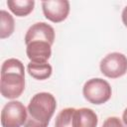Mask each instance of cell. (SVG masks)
<instances>
[{
  "label": "cell",
  "mask_w": 127,
  "mask_h": 127,
  "mask_svg": "<svg viewBox=\"0 0 127 127\" xmlns=\"http://www.w3.org/2000/svg\"><path fill=\"white\" fill-rule=\"evenodd\" d=\"M75 108L66 107L62 109L56 116L55 127H73V115Z\"/></svg>",
  "instance_id": "cell-13"
},
{
  "label": "cell",
  "mask_w": 127,
  "mask_h": 127,
  "mask_svg": "<svg viewBox=\"0 0 127 127\" xmlns=\"http://www.w3.org/2000/svg\"><path fill=\"white\" fill-rule=\"evenodd\" d=\"M28 117L27 107L19 100H10L1 110L2 127H22Z\"/></svg>",
  "instance_id": "cell-5"
},
{
  "label": "cell",
  "mask_w": 127,
  "mask_h": 127,
  "mask_svg": "<svg viewBox=\"0 0 127 127\" xmlns=\"http://www.w3.org/2000/svg\"><path fill=\"white\" fill-rule=\"evenodd\" d=\"M25 66L15 58L5 60L1 65L0 92L4 98L15 100L25 90Z\"/></svg>",
  "instance_id": "cell-1"
},
{
  "label": "cell",
  "mask_w": 127,
  "mask_h": 127,
  "mask_svg": "<svg viewBox=\"0 0 127 127\" xmlns=\"http://www.w3.org/2000/svg\"><path fill=\"white\" fill-rule=\"evenodd\" d=\"M82 95L89 103L101 105L111 98L112 88L107 80L100 77H93L84 82L82 86Z\"/></svg>",
  "instance_id": "cell-3"
},
{
  "label": "cell",
  "mask_w": 127,
  "mask_h": 127,
  "mask_svg": "<svg viewBox=\"0 0 127 127\" xmlns=\"http://www.w3.org/2000/svg\"><path fill=\"white\" fill-rule=\"evenodd\" d=\"M27 71L30 76L37 80H45L51 77L53 73V67L50 64H37V63H29L27 64Z\"/></svg>",
  "instance_id": "cell-11"
},
{
  "label": "cell",
  "mask_w": 127,
  "mask_h": 127,
  "mask_svg": "<svg viewBox=\"0 0 127 127\" xmlns=\"http://www.w3.org/2000/svg\"><path fill=\"white\" fill-rule=\"evenodd\" d=\"M6 4L8 9L17 17H26L35 8L34 0H8Z\"/></svg>",
  "instance_id": "cell-10"
},
{
  "label": "cell",
  "mask_w": 127,
  "mask_h": 127,
  "mask_svg": "<svg viewBox=\"0 0 127 127\" xmlns=\"http://www.w3.org/2000/svg\"><path fill=\"white\" fill-rule=\"evenodd\" d=\"M57 109L56 97L50 92H38L27 106L28 117L24 127H48Z\"/></svg>",
  "instance_id": "cell-2"
},
{
  "label": "cell",
  "mask_w": 127,
  "mask_h": 127,
  "mask_svg": "<svg viewBox=\"0 0 127 127\" xmlns=\"http://www.w3.org/2000/svg\"><path fill=\"white\" fill-rule=\"evenodd\" d=\"M41 5L45 18L56 24L64 22L70 11V4L66 0H47L42 1Z\"/></svg>",
  "instance_id": "cell-6"
},
{
  "label": "cell",
  "mask_w": 127,
  "mask_h": 127,
  "mask_svg": "<svg viewBox=\"0 0 127 127\" xmlns=\"http://www.w3.org/2000/svg\"><path fill=\"white\" fill-rule=\"evenodd\" d=\"M26 55L31 63H48L52 56V45L46 41H33L26 45Z\"/></svg>",
  "instance_id": "cell-8"
},
{
  "label": "cell",
  "mask_w": 127,
  "mask_h": 127,
  "mask_svg": "<svg viewBox=\"0 0 127 127\" xmlns=\"http://www.w3.org/2000/svg\"><path fill=\"white\" fill-rule=\"evenodd\" d=\"M56 32L55 29L46 22H37L30 26L24 38L25 45L33 41H46L52 46L55 42Z\"/></svg>",
  "instance_id": "cell-7"
},
{
  "label": "cell",
  "mask_w": 127,
  "mask_h": 127,
  "mask_svg": "<svg viewBox=\"0 0 127 127\" xmlns=\"http://www.w3.org/2000/svg\"><path fill=\"white\" fill-rule=\"evenodd\" d=\"M99 69L108 78H119L127 73V57L119 52L109 53L100 61Z\"/></svg>",
  "instance_id": "cell-4"
},
{
  "label": "cell",
  "mask_w": 127,
  "mask_h": 127,
  "mask_svg": "<svg viewBox=\"0 0 127 127\" xmlns=\"http://www.w3.org/2000/svg\"><path fill=\"white\" fill-rule=\"evenodd\" d=\"M102 127H125V125L123 124L122 120L119 117L109 116L104 120Z\"/></svg>",
  "instance_id": "cell-14"
},
{
  "label": "cell",
  "mask_w": 127,
  "mask_h": 127,
  "mask_svg": "<svg viewBox=\"0 0 127 127\" xmlns=\"http://www.w3.org/2000/svg\"><path fill=\"white\" fill-rule=\"evenodd\" d=\"M15 31V20L6 10H0V39L4 40L13 35Z\"/></svg>",
  "instance_id": "cell-12"
},
{
  "label": "cell",
  "mask_w": 127,
  "mask_h": 127,
  "mask_svg": "<svg viewBox=\"0 0 127 127\" xmlns=\"http://www.w3.org/2000/svg\"><path fill=\"white\" fill-rule=\"evenodd\" d=\"M98 116L91 108H75L73 115V127H97Z\"/></svg>",
  "instance_id": "cell-9"
},
{
  "label": "cell",
  "mask_w": 127,
  "mask_h": 127,
  "mask_svg": "<svg viewBox=\"0 0 127 127\" xmlns=\"http://www.w3.org/2000/svg\"><path fill=\"white\" fill-rule=\"evenodd\" d=\"M122 122L125 125V127H127V107L123 111V114H122Z\"/></svg>",
  "instance_id": "cell-16"
},
{
  "label": "cell",
  "mask_w": 127,
  "mask_h": 127,
  "mask_svg": "<svg viewBox=\"0 0 127 127\" xmlns=\"http://www.w3.org/2000/svg\"><path fill=\"white\" fill-rule=\"evenodd\" d=\"M121 19H122V22H123L124 26L127 28V6H125L124 9L122 10V13H121Z\"/></svg>",
  "instance_id": "cell-15"
}]
</instances>
